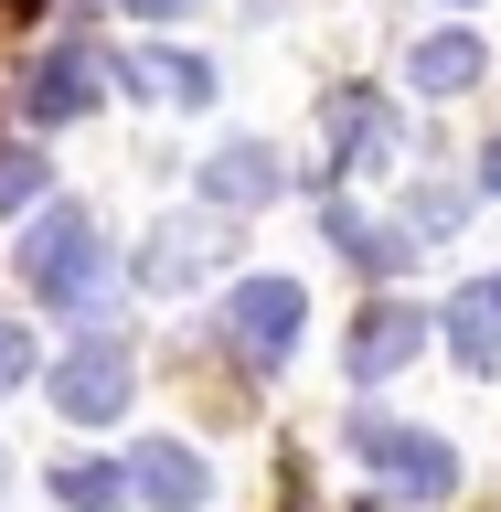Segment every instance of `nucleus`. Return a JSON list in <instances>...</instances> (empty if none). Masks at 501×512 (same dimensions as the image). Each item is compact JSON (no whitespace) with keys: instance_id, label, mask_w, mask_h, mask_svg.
<instances>
[{"instance_id":"f257e3e1","label":"nucleus","mask_w":501,"mask_h":512,"mask_svg":"<svg viewBox=\"0 0 501 512\" xmlns=\"http://www.w3.org/2000/svg\"><path fill=\"white\" fill-rule=\"evenodd\" d=\"M22 288L43 299V310H96V299H118V267H107V246H96L86 203H54V214L22 224Z\"/></svg>"},{"instance_id":"f03ea898","label":"nucleus","mask_w":501,"mask_h":512,"mask_svg":"<svg viewBox=\"0 0 501 512\" xmlns=\"http://www.w3.org/2000/svg\"><path fill=\"white\" fill-rule=\"evenodd\" d=\"M128 395H139V342H118V331H86L54 363V416L64 427H118Z\"/></svg>"},{"instance_id":"7ed1b4c3","label":"nucleus","mask_w":501,"mask_h":512,"mask_svg":"<svg viewBox=\"0 0 501 512\" xmlns=\"http://www.w3.org/2000/svg\"><path fill=\"white\" fill-rule=\"evenodd\" d=\"M352 448L395 480V502H448L459 491V448L427 438V427H395V416H352Z\"/></svg>"},{"instance_id":"20e7f679","label":"nucleus","mask_w":501,"mask_h":512,"mask_svg":"<svg viewBox=\"0 0 501 512\" xmlns=\"http://www.w3.org/2000/svg\"><path fill=\"white\" fill-rule=\"evenodd\" d=\"M310 331V288L299 278H235L224 288V342L246 363H288V342Z\"/></svg>"},{"instance_id":"39448f33","label":"nucleus","mask_w":501,"mask_h":512,"mask_svg":"<svg viewBox=\"0 0 501 512\" xmlns=\"http://www.w3.org/2000/svg\"><path fill=\"white\" fill-rule=\"evenodd\" d=\"M320 128L342 139V171H395V107L374 86H331L320 96Z\"/></svg>"},{"instance_id":"423d86ee","label":"nucleus","mask_w":501,"mask_h":512,"mask_svg":"<svg viewBox=\"0 0 501 512\" xmlns=\"http://www.w3.org/2000/svg\"><path fill=\"white\" fill-rule=\"evenodd\" d=\"M278 192H288V171H278L267 139H224V150L203 160V203H214V214H256V203H278Z\"/></svg>"},{"instance_id":"0eeeda50","label":"nucleus","mask_w":501,"mask_h":512,"mask_svg":"<svg viewBox=\"0 0 501 512\" xmlns=\"http://www.w3.org/2000/svg\"><path fill=\"white\" fill-rule=\"evenodd\" d=\"M416 352H427V310H406V299H374V310L352 320V384L406 374Z\"/></svg>"},{"instance_id":"6e6552de","label":"nucleus","mask_w":501,"mask_h":512,"mask_svg":"<svg viewBox=\"0 0 501 512\" xmlns=\"http://www.w3.org/2000/svg\"><path fill=\"white\" fill-rule=\"evenodd\" d=\"M214 246H224V235H214V214H171V224H150V235H139V267H128V278L171 299V288H192V278H203V256H214Z\"/></svg>"},{"instance_id":"1a4fd4ad","label":"nucleus","mask_w":501,"mask_h":512,"mask_svg":"<svg viewBox=\"0 0 501 512\" xmlns=\"http://www.w3.org/2000/svg\"><path fill=\"white\" fill-rule=\"evenodd\" d=\"M128 491H139L150 512H203V502H214V470H203L182 438H139V459H128Z\"/></svg>"},{"instance_id":"9d476101","label":"nucleus","mask_w":501,"mask_h":512,"mask_svg":"<svg viewBox=\"0 0 501 512\" xmlns=\"http://www.w3.org/2000/svg\"><path fill=\"white\" fill-rule=\"evenodd\" d=\"M22 107H32L43 128H75V118L96 107V64L75 54V43H43V54L22 64Z\"/></svg>"},{"instance_id":"9b49d317","label":"nucleus","mask_w":501,"mask_h":512,"mask_svg":"<svg viewBox=\"0 0 501 512\" xmlns=\"http://www.w3.org/2000/svg\"><path fill=\"white\" fill-rule=\"evenodd\" d=\"M448 363H459V374H491L501 363V278H470L459 288V299H448Z\"/></svg>"},{"instance_id":"f8f14e48","label":"nucleus","mask_w":501,"mask_h":512,"mask_svg":"<svg viewBox=\"0 0 501 512\" xmlns=\"http://www.w3.org/2000/svg\"><path fill=\"white\" fill-rule=\"evenodd\" d=\"M320 235H331L363 278H406V267H416V235H406V224H363L352 203H320Z\"/></svg>"},{"instance_id":"ddd939ff","label":"nucleus","mask_w":501,"mask_h":512,"mask_svg":"<svg viewBox=\"0 0 501 512\" xmlns=\"http://www.w3.org/2000/svg\"><path fill=\"white\" fill-rule=\"evenodd\" d=\"M480 75H491V43L480 32H427L406 54V86H427V96H470Z\"/></svg>"},{"instance_id":"4468645a","label":"nucleus","mask_w":501,"mask_h":512,"mask_svg":"<svg viewBox=\"0 0 501 512\" xmlns=\"http://www.w3.org/2000/svg\"><path fill=\"white\" fill-rule=\"evenodd\" d=\"M118 86H150V96H171V107H203L214 96V64L203 54H160V43H128L118 64H107Z\"/></svg>"},{"instance_id":"2eb2a0df","label":"nucleus","mask_w":501,"mask_h":512,"mask_svg":"<svg viewBox=\"0 0 501 512\" xmlns=\"http://www.w3.org/2000/svg\"><path fill=\"white\" fill-rule=\"evenodd\" d=\"M54 502L64 512H118L128 502V470H107V459H54Z\"/></svg>"},{"instance_id":"dca6fc26","label":"nucleus","mask_w":501,"mask_h":512,"mask_svg":"<svg viewBox=\"0 0 501 512\" xmlns=\"http://www.w3.org/2000/svg\"><path fill=\"white\" fill-rule=\"evenodd\" d=\"M459 203H470L459 182H427V192L406 203V235H448V224H459Z\"/></svg>"},{"instance_id":"f3484780","label":"nucleus","mask_w":501,"mask_h":512,"mask_svg":"<svg viewBox=\"0 0 501 512\" xmlns=\"http://www.w3.org/2000/svg\"><path fill=\"white\" fill-rule=\"evenodd\" d=\"M0 203H43V150H0Z\"/></svg>"},{"instance_id":"a211bd4d","label":"nucleus","mask_w":501,"mask_h":512,"mask_svg":"<svg viewBox=\"0 0 501 512\" xmlns=\"http://www.w3.org/2000/svg\"><path fill=\"white\" fill-rule=\"evenodd\" d=\"M0 384H32V331L22 320H0Z\"/></svg>"},{"instance_id":"6ab92c4d","label":"nucleus","mask_w":501,"mask_h":512,"mask_svg":"<svg viewBox=\"0 0 501 512\" xmlns=\"http://www.w3.org/2000/svg\"><path fill=\"white\" fill-rule=\"evenodd\" d=\"M128 22H192V11H214V0H118Z\"/></svg>"},{"instance_id":"aec40b11","label":"nucleus","mask_w":501,"mask_h":512,"mask_svg":"<svg viewBox=\"0 0 501 512\" xmlns=\"http://www.w3.org/2000/svg\"><path fill=\"white\" fill-rule=\"evenodd\" d=\"M470 182H480V192H491V203H501V139H491V150H480V171H470Z\"/></svg>"},{"instance_id":"412c9836","label":"nucleus","mask_w":501,"mask_h":512,"mask_svg":"<svg viewBox=\"0 0 501 512\" xmlns=\"http://www.w3.org/2000/svg\"><path fill=\"white\" fill-rule=\"evenodd\" d=\"M0 480H11V459H0Z\"/></svg>"}]
</instances>
